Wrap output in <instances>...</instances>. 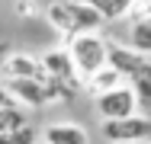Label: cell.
<instances>
[{
    "instance_id": "obj_1",
    "label": "cell",
    "mask_w": 151,
    "mask_h": 144,
    "mask_svg": "<svg viewBox=\"0 0 151 144\" xmlns=\"http://www.w3.org/2000/svg\"><path fill=\"white\" fill-rule=\"evenodd\" d=\"M68 51L74 55V64H77L81 77H90L93 71H100V67L109 64V42H103V38L93 35V32L74 35L71 45H68Z\"/></svg>"
},
{
    "instance_id": "obj_2",
    "label": "cell",
    "mask_w": 151,
    "mask_h": 144,
    "mask_svg": "<svg viewBox=\"0 0 151 144\" xmlns=\"http://www.w3.org/2000/svg\"><path fill=\"white\" fill-rule=\"evenodd\" d=\"M103 138L113 144L119 141H148L151 138V118L148 115H125V118H103Z\"/></svg>"
},
{
    "instance_id": "obj_3",
    "label": "cell",
    "mask_w": 151,
    "mask_h": 144,
    "mask_svg": "<svg viewBox=\"0 0 151 144\" xmlns=\"http://www.w3.org/2000/svg\"><path fill=\"white\" fill-rule=\"evenodd\" d=\"M138 109H142V103H138L135 86H122L119 83L116 90L96 96V112L103 118H125V115H135Z\"/></svg>"
},
{
    "instance_id": "obj_4",
    "label": "cell",
    "mask_w": 151,
    "mask_h": 144,
    "mask_svg": "<svg viewBox=\"0 0 151 144\" xmlns=\"http://www.w3.org/2000/svg\"><path fill=\"white\" fill-rule=\"evenodd\" d=\"M109 64L119 71L122 77H135L145 64H148V55H142L138 48H132V45H109Z\"/></svg>"
},
{
    "instance_id": "obj_5",
    "label": "cell",
    "mask_w": 151,
    "mask_h": 144,
    "mask_svg": "<svg viewBox=\"0 0 151 144\" xmlns=\"http://www.w3.org/2000/svg\"><path fill=\"white\" fill-rule=\"evenodd\" d=\"M42 64H45V71L52 77H58V80H64V83H71V86L77 83V77H81L71 51H45L42 55Z\"/></svg>"
},
{
    "instance_id": "obj_6",
    "label": "cell",
    "mask_w": 151,
    "mask_h": 144,
    "mask_svg": "<svg viewBox=\"0 0 151 144\" xmlns=\"http://www.w3.org/2000/svg\"><path fill=\"white\" fill-rule=\"evenodd\" d=\"M68 3V10H71V19H74V26H77V35L81 32H96V29L103 26L106 19H103V13L87 3V0H64Z\"/></svg>"
},
{
    "instance_id": "obj_7",
    "label": "cell",
    "mask_w": 151,
    "mask_h": 144,
    "mask_svg": "<svg viewBox=\"0 0 151 144\" xmlns=\"http://www.w3.org/2000/svg\"><path fill=\"white\" fill-rule=\"evenodd\" d=\"M0 74H3V77H45L48 71H45L42 58L35 61V58H29V55H10L0 64Z\"/></svg>"
},
{
    "instance_id": "obj_8",
    "label": "cell",
    "mask_w": 151,
    "mask_h": 144,
    "mask_svg": "<svg viewBox=\"0 0 151 144\" xmlns=\"http://www.w3.org/2000/svg\"><path fill=\"white\" fill-rule=\"evenodd\" d=\"M48 144H90V135L77 125V122H55L45 128L42 135Z\"/></svg>"
},
{
    "instance_id": "obj_9",
    "label": "cell",
    "mask_w": 151,
    "mask_h": 144,
    "mask_svg": "<svg viewBox=\"0 0 151 144\" xmlns=\"http://www.w3.org/2000/svg\"><path fill=\"white\" fill-rule=\"evenodd\" d=\"M119 83H122V74L113 67V64H106V67L93 71L90 77H84V90H87V93H93V96H103V93L116 90Z\"/></svg>"
},
{
    "instance_id": "obj_10",
    "label": "cell",
    "mask_w": 151,
    "mask_h": 144,
    "mask_svg": "<svg viewBox=\"0 0 151 144\" xmlns=\"http://www.w3.org/2000/svg\"><path fill=\"white\" fill-rule=\"evenodd\" d=\"M45 16H48V23L58 29L61 35H68V38H74V35H77V26H74L71 10H68V3H64V0H61V3H52V6L45 10Z\"/></svg>"
},
{
    "instance_id": "obj_11",
    "label": "cell",
    "mask_w": 151,
    "mask_h": 144,
    "mask_svg": "<svg viewBox=\"0 0 151 144\" xmlns=\"http://www.w3.org/2000/svg\"><path fill=\"white\" fill-rule=\"evenodd\" d=\"M129 45L138 48L142 55H151V16H135L129 29Z\"/></svg>"
},
{
    "instance_id": "obj_12",
    "label": "cell",
    "mask_w": 151,
    "mask_h": 144,
    "mask_svg": "<svg viewBox=\"0 0 151 144\" xmlns=\"http://www.w3.org/2000/svg\"><path fill=\"white\" fill-rule=\"evenodd\" d=\"M87 3H93L103 13V19H122V16H129L135 10L138 0H87Z\"/></svg>"
},
{
    "instance_id": "obj_13",
    "label": "cell",
    "mask_w": 151,
    "mask_h": 144,
    "mask_svg": "<svg viewBox=\"0 0 151 144\" xmlns=\"http://www.w3.org/2000/svg\"><path fill=\"white\" fill-rule=\"evenodd\" d=\"M132 86H135V93H138V103H142V109L151 112V61L132 77Z\"/></svg>"
},
{
    "instance_id": "obj_14",
    "label": "cell",
    "mask_w": 151,
    "mask_h": 144,
    "mask_svg": "<svg viewBox=\"0 0 151 144\" xmlns=\"http://www.w3.org/2000/svg\"><path fill=\"white\" fill-rule=\"evenodd\" d=\"M19 125H26V112H23L16 103L0 106V135H3V131H13V128H19Z\"/></svg>"
},
{
    "instance_id": "obj_15",
    "label": "cell",
    "mask_w": 151,
    "mask_h": 144,
    "mask_svg": "<svg viewBox=\"0 0 151 144\" xmlns=\"http://www.w3.org/2000/svg\"><path fill=\"white\" fill-rule=\"evenodd\" d=\"M0 144H39L35 141V128L26 122V125H19V128H13V131H3V135H0Z\"/></svg>"
},
{
    "instance_id": "obj_16",
    "label": "cell",
    "mask_w": 151,
    "mask_h": 144,
    "mask_svg": "<svg viewBox=\"0 0 151 144\" xmlns=\"http://www.w3.org/2000/svg\"><path fill=\"white\" fill-rule=\"evenodd\" d=\"M10 96H13V93L6 90V83H0V106H6V103H13Z\"/></svg>"
},
{
    "instance_id": "obj_17",
    "label": "cell",
    "mask_w": 151,
    "mask_h": 144,
    "mask_svg": "<svg viewBox=\"0 0 151 144\" xmlns=\"http://www.w3.org/2000/svg\"><path fill=\"white\" fill-rule=\"evenodd\" d=\"M16 10H19V13H35V10H32L26 0H19V3H16Z\"/></svg>"
},
{
    "instance_id": "obj_18",
    "label": "cell",
    "mask_w": 151,
    "mask_h": 144,
    "mask_svg": "<svg viewBox=\"0 0 151 144\" xmlns=\"http://www.w3.org/2000/svg\"><path fill=\"white\" fill-rule=\"evenodd\" d=\"M119 144H145V141H119Z\"/></svg>"
},
{
    "instance_id": "obj_19",
    "label": "cell",
    "mask_w": 151,
    "mask_h": 144,
    "mask_svg": "<svg viewBox=\"0 0 151 144\" xmlns=\"http://www.w3.org/2000/svg\"><path fill=\"white\" fill-rule=\"evenodd\" d=\"M39 144H48V141H45V138H42V141H39Z\"/></svg>"
},
{
    "instance_id": "obj_20",
    "label": "cell",
    "mask_w": 151,
    "mask_h": 144,
    "mask_svg": "<svg viewBox=\"0 0 151 144\" xmlns=\"http://www.w3.org/2000/svg\"><path fill=\"white\" fill-rule=\"evenodd\" d=\"M148 3H151V0H148Z\"/></svg>"
}]
</instances>
